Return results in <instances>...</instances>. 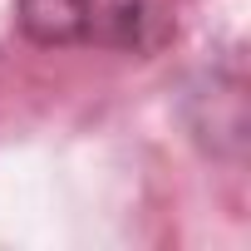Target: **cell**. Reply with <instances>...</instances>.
Instances as JSON below:
<instances>
[{"label": "cell", "instance_id": "6da1fadb", "mask_svg": "<svg viewBox=\"0 0 251 251\" xmlns=\"http://www.w3.org/2000/svg\"><path fill=\"white\" fill-rule=\"evenodd\" d=\"M20 30L54 50L158 54L177 35V0H20Z\"/></svg>", "mask_w": 251, "mask_h": 251}]
</instances>
